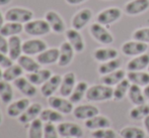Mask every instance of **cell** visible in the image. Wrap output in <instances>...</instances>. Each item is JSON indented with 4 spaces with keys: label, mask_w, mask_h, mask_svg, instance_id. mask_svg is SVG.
<instances>
[{
    "label": "cell",
    "mask_w": 149,
    "mask_h": 138,
    "mask_svg": "<svg viewBox=\"0 0 149 138\" xmlns=\"http://www.w3.org/2000/svg\"><path fill=\"white\" fill-rule=\"evenodd\" d=\"M113 97H114V88L104 84H98L89 87L85 96L86 100L89 102H104L112 100Z\"/></svg>",
    "instance_id": "6da1fadb"
},
{
    "label": "cell",
    "mask_w": 149,
    "mask_h": 138,
    "mask_svg": "<svg viewBox=\"0 0 149 138\" xmlns=\"http://www.w3.org/2000/svg\"><path fill=\"white\" fill-rule=\"evenodd\" d=\"M24 31L31 36H44L52 30L46 19H31L24 24Z\"/></svg>",
    "instance_id": "7a4b0ae2"
},
{
    "label": "cell",
    "mask_w": 149,
    "mask_h": 138,
    "mask_svg": "<svg viewBox=\"0 0 149 138\" xmlns=\"http://www.w3.org/2000/svg\"><path fill=\"white\" fill-rule=\"evenodd\" d=\"M5 20L11 22H18L24 24L33 18V12L28 8L12 7L5 12Z\"/></svg>",
    "instance_id": "3957f363"
},
{
    "label": "cell",
    "mask_w": 149,
    "mask_h": 138,
    "mask_svg": "<svg viewBox=\"0 0 149 138\" xmlns=\"http://www.w3.org/2000/svg\"><path fill=\"white\" fill-rule=\"evenodd\" d=\"M89 32L91 34V36L97 43H102V45H112L115 41L114 35L111 33V31L108 28L104 27V25L98 23V22H94V23H92L90 25Z\"/></svg>",
    "instance_id": "277c9868"
},
{
    "label": "cell",
    "mask_w": 149,
    "mask_h": 138,
    "mask_svg": "<svg viewBox=\"0 0 149 138\" xmlns=\"http://www.w3.org/2000/svg\"><path fill=\"white\" fill-rule=\"evenodd\" d=\"M123 15V11L119 7H109L98 12L96 15V22L102 25H110L120 20Z\"/></svg>",
    "instance_id": "5b68a950"
},
{
    "label": "cell",
    "mask_w": 149,
    "mask_h": 138,
    "mask_svg": "<svg viewBox=\"0 0 149 138\" xmlns=\"http://www.w3.org/2000/svg\"><path fill=\"white\" fill-rule=\"evenodd\" d=\"M147 51H148L147 43L136 41V39L126 41L121 47V51L123 53V55H125L126 56H132V58L147 53Z\"/></svg>",
    "instance_id": "8992f818"
},
{
    "label": "cell",
    "mask_w": 149,
    "mask_h": 138,
    "mask_svg": "<svg viewBox=\"0 0 149 138\" xmlns=\"http://www.w3.org/2000/svg\"><path fill=\"white\" fill-rule=\"evenodd\" d=\"M59 135L64 138H81L83 129L80 125L74 122H60L57 125Z\"/></svg>",
    "instance_id": "52a82bcc"
},
{
    "label": "cell",
    "mask_w": 149,
    "mask_h": 138,
    "mask_svg": "<svg viewBox=\"0 0 149 138\" xmlns=\"http://www.w3.org/2000/svg\"><path fill=\"white\" fill-rule=\"evenodd\" d=\"M48 104L50 108L57 110L58 112L62 113L63 115L70 114L74 110V104L69 99H66V97L62 96H51L48 98Z\"/></svg>",
    "instance_id": "ba28073f"
},
{
    "label": "cell",
    "mask_w": 149,
    "mask_h": 138,
    "mask_svg": "<svg viewBox=\"0 0 149 138\" xmlns=\"http://www.w3.org/2000/svg\"><path fill=\"white\" fill-rule=\"evenodd\" d=\"M48 49L46 41L41 38L26 39L22 43V54L28 56H38Z\"/></svg>",
    "instance_id": "9c48e42d"
},
{
    "label": "cell",
    "mask_w": 149,
    "mask_h": 138,
    "mask_svg": "<svg viewBox=\"0 0 149 138\" xmlns=\"http://www.w3.org/2000/svg\"><path fill=\"white\" fill-rule=\"evenodd\" d=\"M45 19L49 23L51 30L53 32L61 34V33H65L66 31V24H65L64 19L62 16L60 15L58 12L55 10H49L45 13Z\"/></svg>",
    "instance_id": "30bf717a"
},
{
    "label": "cell",
    "mask_w": 149,
    "mask_h": 138,
    "mask_svg": "<svg viewBox=\"0 0 149 138\" xmlns=\"http://www.w3.org/2000/svg\"><path fill=\"white\" fill-rule=\"evenodd\" d=\"M92 18V11L89 8H82L73 15L71 20L72 28L76 30H81L89 23Z\"/></svg>",
    "instance_id": "8fae6325"
},
{
    "label": "cell",
    "mask_w": 149,
    "mask_h": 138,
    "mask_svg": "<svg viewBox=\"0 0 149 138\" xmlns=\"http://www.w3.org/2000/svg\"><path fill=\"white\" fill-rule=\"evenodd\" d=\"M149 9V0H131L124 6V12L127 15L135 16L146 12Z\"/></svg>",
    "instance_id": "7c38bea8"
},
{
    "label": "cell",
    "mask_w": 149,
    "mask_h": 138,
    "mask_svg": "<svg viewBox=\"0 0 149 138\" xmlns=\"http://www.w3.org/2000/svg\"><path fill=\"white\" fill-rule=\"evenodd\" d=\"M65 36L66 39L74 49L75 53H82L85 49V43L83 36L79 30H76L74 28H69L66 29L65 31Z\"/></svg>",
    "instance_id": "4fadbf2b"
},
{
    "label": "cell",
    "mask_w": 149,
    "mask_h": 138,
    "mask_svg": "<svg viewBox=\"0 0 149 138\" xmlns=\"http://www.w3.org/2000/svg\"><path fill=\"white\" fill-rule=\"evenodd\" d=\"M73 116L78 120H87L100 114V109L92 104L78 105L73 110Z\"/></svg>",
    "instance_id": "5bb4252c"
},
{
    "label": "cell",
    "mask_w": 149,
    "mask_h": 138,
    "mask_svg": "<svg viewBox=\"0 0 149 138\" xmlns=\"http://www.w3.org/2000/svg\"><path fill=\"white\" fill-rule=\"evenodd\" d=\"M13 84H14V87H15L22 95L26 96V97L31 98L37 95V93H38L37 87H36L26 77H20V78L16 79L13 82Z\"/></svg>",
    "instance_id": "9a60e30c"
},
{
    "label": "cell",
    "mask_w": 149,
    "mask_h": 138,
    "mask_svg": "<svg viewBox=\"0 0 149 138\" xmlns=\"http://www.w3.org/2000/svg\"><path fill=\"white\" fill-rule=\"evenodd\" d=\"M59 49H60V56H59V60L57 62L58 66L61 67V68L69 66L72 62L73 58H74V55H75L74 49L66 41L61 43Z\"/></svg>",
    "instance_id": "2e32d148"
},
{
    "label": "cell",
    "mask_w": 149,
    "mask_h": 138,
    "mask_svg": "<svg viewBox=\"0 0 149 138\" xmlns=\"http://www.w3.org/2000/svg\"><path fill=\"white\" fill-rule=\"evenodd\" d=\"M76 75L73 72H68L62 77V82H61L59 93L62 97L68 98L71 95L73 89L76 86Z\"/></svg>",
    "instance_id": "e0dca14e"
},
{
    "label": "cell",
    "mask_w": 149,
    "mask_h": 138,
    "mask_svg": "<svg viewBox=\"0 0 149 138\" xmlns=\"http://www.w3.org/2000/svg\"><path fill=\"white\" fill-rule=\"evenodd\" d=\"M61 82H62V76L60 75H52V77L41 86V94L45 98H49L59 90Z\"/></svg>",
    "instance_id": "ac0fdd59"
},
{
    "label": "cell",
    "mask_w": 149,
    "mask_h": 138,
    "mask_svg": "<svg viewBox=\"0 0 149 138\" xmlns=\"http://www.w3.org/2000/svg\"><path fill=\"white\" fill-rule=\"evenodd\" d=\"M31 105V102L29 98H22L14 102L9 103L7 107V115L11 118H18L22 113L24 112L28 107Z\"/></svg>",
    "instance_id": "d6986e66"
},
{
    "label": "cell",
    "mask_w": 149,
    "mask_h": 138,
    "mask_svg": "<svg viewBox=\"0 0 149 138\" xmlns=\"http://www.w3.org/2000/svg\"><path fill=\"white\" fill-rule=\"evenodd\" d=\"M60 56V49L57 47H51L44 51L43 53L39 54L36 60L39 62L41 66H48V65H53L58 62Z\"/></svg>",
    "instance_id": "ffe728a7"
},
{
    "label": "cell",
    "mask_w": 149,
    "mask_h": 138,
    "mask_svg": "<svg viewBox=\"0 0 149 138\" xmlns=\"http://www.w3.org/2000/svg\"><path fill=\"white\" fill-rule=\"evenodd\" d=\"M43 110V107L40 103H33L28 107V109L24 111L19 117H18V121L22 124H28L33 121L35 119L40 118V115Z\"/></svg>",
    "instance_id": "44dd1931"
},
{
    "label": "cell",
    "mask_w": 149,
    "mask_h": 138,
    "mask_svg": "<svg viewBox=\"0 0 149 138\" xmlns=\"http://www.w3.org/2000/svg\"><path fill=\"white\" fill-rule=\"evenodd\" d=\"M111 125H112V122H111L110 119L104 115L100 114L84 121V126L91 131L102 128H109V127H111Z\"/></svg>",
    "instance_id": "7402d4cb"
},
{
    "label": "cell",
    "mask_w": 149,
    "mask_h": 138,
    "mask_svg": "<svg viewBox=\"0 0 149 138\" xmlns=\"http://www.w3.org/2000/svg\"><path fill=\"white\" fill-rule=\"evenodd\" d=\"M149 67V54L145 53L140 56H134L129 62H127V69L128 72L130 71H144Z\"/></svg>",
    "instance_id": "603a6c76"
},
{
    "label": "cell",
    "mask_w": 149,
    "mask_h": 138,
    "mask_svg": "<svg viewBox=\"0 0 149 138\" xmlns=\"http://www.w3.org/2000/svg\"><path fill=\"white\" fill-rule=\"evenodd\" d=\"M8 56L12 60H17L22 55V41L18 35L8 37Z\"/></svg>",
    "instance_id": "cb8c5ba5"
},
{
    "label": "cell",
    "mask_w": 149,
    "mask_h": 138,
    "mask_svg": "<svg viewBox=\"0 0 149 138\" xmlns=\"http://www.w3.org/2000/svg\"><path fill=\"white\" fill-rule=\"evenodd\" d=\"M119 51L113 47H98L93 51V58L98 62H104L118 58Z\"/></svg>",
    "instance_id": "d4e9b609"
},
{
    "label": "cell",
    "mask_w": 149,
    "mask_h": 138,
    "mask_svg": "<svg viewBox=\"0 0 149 138\" xmlns=\"http://www.w3.org/2000/svg\"><path fill=\"white\" fill-rule=\"evenodd\" d=\"M52 71L49 69H40L33 73H29L26 78L35 86H42L52 77Z\"/></svg>",
    "instance_id": "484cf974"
},
{
    "label": "cell",
    "mask_w": 149,
    "mask_h": 138,
    "mask_svg": "<svg viewBox=\"0 0 149 138\" xmlns=\"http://www.w3.org/2000/svg\"><path fill=\"white\" fill-rule=\"evenodd\" d=\"M126 78L133 85L145 87L149 84V73L144 71H130L127 73Z\"/></svg>",
    "instance_id": "4316f807"
},
{
    "label": "cell",
    "mask_w": 149,
    "mask_h": 138,
    "mask_svg": "<svg viewBox=\"0 0 149 138\" xmlns=\"http://www.w3.org/2000/svg\"><path fill=\"white\" fill-rule=\"evenodd\" d=\"M126 77H127V73L122 69H119L115 72L100 77V83L113 87V86H116L117 84H119L121 81H123Z\"/></svg>",
    "instance_id": "83f0119b"
},
{
    "label": "cell",
    "mask_w": 149,
    "mask_h": 138,
    "mask_svg": "<svg viewBox=\"0 0 149 138\" xmlns=\"http://www.w3.org/2000/svg\"><path fill=\"white\" fill-rule=\"evenodd\" d=\"M17 64L19 65L22 68V70L28 73V74L29 73H33L41 69V65L39 64V62H38L37 60H33L31 56H28V55L20 56L17 60Z\"/></svg>",
    "instance_id": "f1b7e54d"
},
{
    "label": "cell",
    "mask_w": 149,
    "mask_h": 138,
    "mask_svg": "<svg viewBox=\"0 0 149 138\" xmlns=\"http://www.w3.org/2000/svg\"><path fill=\"white\" fill-rule=\"evenodd\" d=\"M128 98H129L130 102L133 104L134 106L141 105V104L146 103V98L144 96L143 90L141 89V87L137 85H133L131 84V87L128 92Z\"/></svg>",
    "instance_id": "f546056e"
},
{
    "label": "cell",
    "mask_w": 149,
    "mask_h": 138,
    "mask_svg": "<svg viewBox=\"0 0 149 138\" xmlns=\"http://www.w3.org/2000/svg\"><path fill=\"white\" fill-rule=\"evenodd\" d=\"M89 86L88 84L84 81H80L76 84L75 88L73 89L72 93L71 95L68 97V99L72 102L73 104H76V103H79L83 98L86 96V92L88 90Z\"/></svg>",
    "instance_id": "4dcf8cb0"
},
{
    "label": "cell",
    "mask_w": 149,
    "mask_h": 138,
    "mask_svg": "<svg viewBox=\"0 0 149 138\" xmlns=\"http://www.w3.org/2000/svg\"><path fill=\"white\" fill-rule=\"evenodd\" d=\"M40 118L43 122L47 123H60L63 122V114L58 112L57 110L53 109V108H49V109H43L40 115Z\"/></svg>",
    "instance_id": "1f68e13d"
},
{
    "label": "cell",
    "mask_w": 149,
    "mask_h": 138,
    "mask_svg": "<svg viewBox=\"0 0 149 138\" xmlns=\"http://www.w3.org/2000/svg\"><path fill=\"white\" fill-rule=\"evenodd\" d=\"M24 30V25L18 22H11L7 21L3 24V26L0 29V33L3 34L5 37H10L13 35H18Z\"/></svg>",
    "instance_id": "d6a6232c"
},
{
    "label": "cell",
    "mask_w": 149,
    "mask_h": 138,
    "mask_svg": "<svg viewBox=\"0 0 149 138\" xmlns=\"http://www.w3.org/2000/svg\"><path fill=\"white\" fill-rule=\"evenodd\" d=\"M13 88L10 85V82L5 80H0V99L4 104H9L13 100Z\"/></svg>",
    "instance_id": "836d02e7"
},
{
    "label": "cell",
    "mask_w": 149,
    "mask_h": 138,
    "mask_svg": "<svg viewBox=\"0 0 149 138\" xmlns=\"http://www.w3.org/2000/svg\"><path fill=\"white\" fill-rule=\"evenodd\" d=\"M24 71L22 70V68L18 64H13L12 66H10L9 68L4 69L3 71V77L2 79L7 82H14L16 79L20 78L24 75Z\"/></svg>",
    "instance_id": "e575fe53"
},
{
    "label": "cell",
    "mask_w": 149,
    "mask_h": 138,
    "mask_svg": "<svg viewBox=\"0 0 149 138\" xmlns=\"http://www.w3.org/2000/svg\"><path fill=\"white\" fill-rule=\"evenodd\" d=\"M131 87V83L127 78H125L123 81H121L119 84H117L114 88V97L113 100L115 101H122L126 96L128 95V92Z\"/></svg>",
    "instance_id": "d590c367"
},
{
    "label": "cell",
    "mask_w": 149,
    "mask_h": 138,
    "mask_svg": "<svg viewBox=\"0 0 149 138\" xmlns=\"http://www.w3.org/2000/svg\"><path fill=\"white\" fill-rule=\"evenodd\" d=\"M149 115V104H141V105L134 106L129 112V117L132 120L140 121L144 120L145 117Z\"/></svg>",
    "instance_id": "8d00e7d4"
},
{
    "label": "cell",
    "mask_w": 149,
    "mask_h": 138,
    "mask_svg": "<svg viewBox=\"0 0 149 138\" xmlns=\"http://www.w3.org/2000/svg\"><path fill=\"white\" fill-rule=\"evenodd\" d=\"M120 136L122 138H145L146 132L140 127L127 126L120 131Z\"/></svg>",
    "instance_id": "74e56055"
},
{
    "label": "cell",
    "mask_w": 149,
    "mask_h": 138,
    "mask_svg": "<svg viewBox=\"0 0 149 138\" xmlns=\"http://www.w3.org/2000/svg\"><path fill=\"white\" fill-rule=\"evenodd\" d=\"M121 65L122 62L119 58H115V60H108V62H100V65L98 66L97 72L100 76H104V75L110 74V73H113L115 71L119 70L121 68Z\"/></svg>",
    "instance_id": "f35d334b"
},
{
    "label": "cell",
    "mask_w": 149,
    "mask_h": 138,
    "mask_svg": "<svg viewBox=\"0 0 149 138\" xmlns=\"http://www.w3.org/2000/svg\"><path fill=\"white\" fill-rule=\"evenodd\" d=\"M29 127V138H44V124L41 118H37L30 123Z\"/></svg>",
    "instance_id": "ab89813d"
},
{
    "label": "cell",
    "mask_w": 149,
    "mask_h": 138,
    "mask_svg": "<svg viewBox=\"0 0 149 138\" xmlns=\"http://www.w3.org/2000/svg\"><path fill=\"white\" fill-rule=\"evenodd\" d=\"M91 137L92 138H117V133L111 127H109V128L93 130L91 132Z\"/></svg>",
    "instance_id": "60d3db41"
},
{
    "label": "cell",
    "mask_w": 149,
    "mask_h": 138,
    "mask_svg": "<svg viewBox=\"0 0 149 138\" xmlns=\"http://www.w3.org/2000/svg\"><path fill=\"white\" fill-rule=\"evenodd\" d=\"M132 37H133V39L142 41V43H145L148 45L149 43V27L137 28L132 33Z\"/></svg>",
    "instance_id": "b9f144b4"
},
{
    "label": "cell",
    "mask_w": 149,
    "mask_h": 138,
    "mask_svg": "<svg viewBox=\"0 0 149 138\" xmlns=\"http://www.w3.org/2000/svg\"><path fill=\"white\" fill-rule=\"evenodd\" d=\"M57 126L54 123H45L44 124V138H59Z\"/></svg>",
    "instance_id": "7bdbcfd3"
},
{
    "label": "cell",
    "mask_w": 149,
    "mask_h": 138,
    "mask_svg": "<svg viewBox=\"0 0 149 138\" xmlns=\"http://www.w3.org/2000/svg\"><path fill=\"white\" fill-rule=\"evenodd\" d=\"M12 65H13V60L9 58V56L0 51V67L2 69H7Z\"/></svg>",
    "instance_id": "ee69618b"
},
{
    "label": "cell",
    "mask_w": 149,
    "mask_h": 138,
    "mask_svg": "<svg viewBox=\"0 0 149 138\" xmlns=\"http://www.w3.org/2000/svg\"><path fill=\"white\" fill-rule=\"evenodd\" d=\"M0 51L8 54V38L0 33Z\"/></svg>",
    "instance_id": "f6af8a7d"
},
{
    "label": "cell",
    "mask_w": 149,
    "mask_h": 138,
    "mask_svg": "<svg viewBox=\"0 0 149 138\" xmlns=\"http://www.w3.org/2000/svg\"><path fill=\"white\" fill-rule=\"evenodd\" d=\"M85 1L86 0H65V2L69 5H78V4H81Z\"/></svg>",
    "instance_id": "bcb514c9"
},
{
    "label": "cell",
    "mask_w": 149,
    "mask_h": 138,
    "mask_svg": "<svg viewBox=\"0 0 149 138\" xmlns=\"http://www.w3.org/2000/svg\"><path fill=\"white\" fill-rule=\"evenodd\" d=\"M143 125H144V129H145L146 134L149 135V115L147 117H145L143 120Z\"/></svg>",
    "instance_id": "7dc6e473"
},
{
    "label": "cell",
    "mask_w": 149,
    "mask_h": 138,
    "mask_svg": "<svg viewBox=\"0 0 149 138\" xmlns=\"http://www.w3.org/2000/svg\"><path fill=\"white\" fill-rule=\"evenodd\" d=\"M143 93H144V96H145L146 99L149 100V84L147 86H145L143 89Z\"/></svg>",
    "instance_id": "c3c4849f"
},
{
    "label": "cell",
    "mask_w": 149,
    "mask_h": 138,
    "mask_svg": "<svg viewBox=\"0 0 149 138\" xmlns=\"http://www.w3.org/2000/svg\"><path fill=\"white\" fill-rule=\"evenodd\" d=\"M4 23H5V16L2 14L1 10H0V29H1V27L3 26Z\"/></svg>",
    "instance_id": "681fc988"
},
{
    "label": "cell",
    "mask_w": 149,
    "mask_h": 138,
    "mask_svg": "<svg viewBox=\"0 0 149 138\" xmlns=\"http://www.w3.org/2000/svg\"><path fill=\"white\" fill-rule=\"evenodd\" d=\"M12 0H0V6H6L11 2Z\"/></svg>",
    "instance_id": "f907efd6"
},
{
    "label": "cell",
    "mask_w": 149,
    "mask_h": 138,
    "mask_svg": "<svg viewBox=\"0 0 149 138\" xmlns=\"http://www.w3.org/2000/svg\"><path fill=\"white\" fill-rule=\"evenodd\" d=\"M2 77H3V71H2V68L0 67V80H2Z\"/></svg>",
    "instance_id": "816d5d0a"
},
{
    "label": "cell",
    "mask_w": 149,
    "mask_h": 138,
    "mask_svg": "<svg viewBox=\"0 0 149 138\" xmlns=\"http://www.w3.org/2000/svg\"><path fill=\"white\" fill-rule=\"evenodd\" d=\"M2 123V114H1V111H0V125Z\"/></svg>",
    "instance_id": "f5cc1de1"
},
{
    "label": "cell",
    "mask_w": 149,
    "mask_h": 138,
    "mask_svg": "<svg viewBox=\"0 0 149 138\" xmlns=\"http://www.w3.org/2000/svg\"><path fill=\"white\" fill-rule=\"evenodd\" d=\"M147 69H148V73H149V67H148V68H147Z\"/></svg>",
    "instance_id": "db71d44e"
},
{
    "label": "cell",
    "mask_w": 149,
    "mask_h": 138,
    "mask_svg": "<svg viewBox=\"0 0 149 138\" xmlns=\"http://www.w3.org/2000/svg\"><path fill=\"white\" fill-rule=\"evenodd\" d=\"M148 104H149V100H148Z\"/></svg>",
    "instance_id": "11a10c76"
},
{
    "label": "cell",
    "mask_w": 149,
    "mask_h": 138,
    "mask_svg": "<svg viewBox=\"0 0 149 138\" xmlns=\"http://www.w3.org/2000/svg\"><path fill=\"white\" fill-rule=\"evenodd\" d=\"M91 138H92V137H91Z\"/></svg>",
    "instance_id": "9f6ffc18"
}]
</instances>
